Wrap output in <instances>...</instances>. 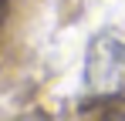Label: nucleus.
Listing matches in <instances>:
<instances>
[{
	"label": "nucleus",
	"instance_id": "f257e3e1",
	"mask_svg": "<svg viewBox=\"0 0 125 121\" xmlns=\"http://www.w3.org/2000/svg\"><path fill=\"white\" fill-rule=\"evenodd\" d=\"M84 84L98 98L125 94V40L115 34H98L88 47Z\"/></svg>",
	"mask_w": 125,
	"mask_h": 121
}]
</instances>
